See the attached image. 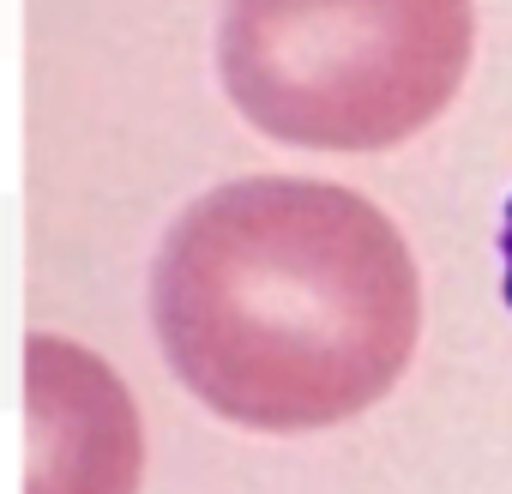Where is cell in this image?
<instances>
[{
    "instance_id": "obj_1",
    "label": "cell",
    "mask_w": 512,
    "mask_h": 494,
    "mask_svg": "<svg viewBox=\"0 0 512 494\" xmlns=\"http://www.w3.org/2000/svg\"><path fill=\"white\" fill-rule=\"evenodd\" d=\"M175 380L260 434L338 428L410 368L422 290L404 235L338 181L247 175L193 199L151 266Z\"/></svg>"
},
{
    "instance_id": "obj_2",
    "label": "cell",
    "mask_w": 512,
    "mask_h": 494,
    "mask_svg": "<svg viewBox=\"0 0 512 494\" xmlns=\"http://www.w3.org/2000/svg\"><path fill=\"white\" fill-rule=\"evenodd\" d=\"M470 0H223L217 79L241 121L296 151H392L458 97Z\"/></svg>"
},
{
    "instance_id": "obj_3",
    "label": "cell",
    "mask_w": 512,
    "mask_h": 494,
    "mask_svg": "<svg viewBox=\"0 0 512 494\" xmlns=\"http://www.w3.org/2000/svg\"><path fill=\"white\" fill-rule=\"evenodd\" d=\"M25 392H31V458L55 452V464H43L31 476V488H49V482L73 488V482H85L79 452H97V446L133 452L139 446L127 392L115 386V374L103 362H91L67 338H31Z\"/></svg>"
},
{
    "instance_id": "obj_4",
    "label": "cell",
    "mask_w": 512,
    "mask_h": 494,
    "mask_svg": "<svg viewBox=\"0 0 512 494\" xmlns=\"http://www.w3.org/2000/svg\"><path fill=\"white\" fill-rule=\"evenodd\" d=\"M500 278H506V302H512V199H506V217H500Z\"/></svg>"
}]
</instances>
